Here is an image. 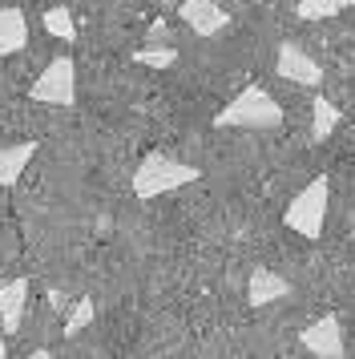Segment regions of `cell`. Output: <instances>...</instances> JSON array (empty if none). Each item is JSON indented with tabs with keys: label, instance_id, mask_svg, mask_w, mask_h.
<instances>
[{
	"label": "cell",
	"instance_id": "obj_1",
	"mask_svg": "<svg viewBox=\"0 0 355 359\" xmlns=\"http://www.w3.org/2000/svg\"><path fill=\"white\" fill-rule=\"evenodd\" d=\"M214 126L218 130H279L283 126V105L262 85H246L230 105L218 109Z\"/></svg>",
	"mask_w": 355,
	"mask_h": 359
},
{
	"label": "cell",
	"instance_id": "obj_2",
	"mask_svg": "<svg viewBox=\"0 0 355 359\" xmlns=\"http://www.w3.org/2000/svg\"><path fill=\"white\" fill-rule=\"evenodd\" d=\"M198 178H202L198 165L174 162V158H166V154H149V158H142V165L133 170V198L149 202V198L182 190V186H190V182H198Z\"/></svg>",
	"mask_w": 355,
	"mask_h": 359
},
{
	"label": "cell",
	"instance_id": "obj_3",
	"mask_svg": "<svg viewBox=\"0 0 355 359\" xmlns=\"http://www.w3.org/2000/svg\"><path fill=\"white\" fill-rule=\"evenodd\" d=\"M327 198H331V182H327V174L311 178L299 194L290 198L287 214H283L287 230H295L299 238H319L323 234V218H327Z\"/></svg>",
	"mask_w": 355,
	"mask_h": 359
},
{
	"label": "cell",
	"instance_id": "obj_4",
	"mask_svg": "<svg viewBox=\"0 0 355 359\" xmlns=\"http://www.w3.org/2000/svg\"><path fill=\"white\" fill-rule=\"evenodd\" d=\"M29 101H36V105H73L77 101V65H73V57H57L32 81Z\"/></svg>",
	"mask_w": 355,
	"mask_h": 359
},
{
	"label": "cell",
	"instance_id": "obj_5",
	"mask_svg": "<svg viewBox=\"0 0 355 359\" xmlns=\"http://www.w3.org/2000/svg\"><path fill=\"white\" fill-rule=\"evenodd\" d=\"M274 73H279V77H287V81H295V85H307V89H319V85H323L319 61H315L311 53H303L295 41H283V45H279Z\"/></svg>",
	"mask_w": 355,
	"mask_h": 359
},
{
	"label": "cell",
	"instance_id": "obj_6",
	"mask_svg": "<svg viewBox=\"0 0 355 359\" xmlns=\"http://www.w3.org/2000/svg\"><path fill=\"white\" fill-rule=\"evenodd\" d=\"M178 17L198 36H218L230 25V13L222 8V0H178Z\"/></svg>",
	"mask_w": 355,
	"mask_h": 359
},
{
	"label": "cell",
	"instance_id": "obj_7",
	"mask_svg": "<svg viewBox=\"0 0 355 359\" xmlns=\"http://www.w3.org/2000/svg\"><path fill=\"white\" fill-rule=\"evenodd\" d=\"M299 343L319 359H343V351H347V343H343V323H339L335 315H323V319H315L311 327H303V331H299Z\"/></svg>",
	"mask_w": 355,
	"mask_h": 359
},
{
	"label": "cell",
	"instance_id": "obj_8",
	"mask_svg": "<svg viewBox=\"0 0 355 359\" xmlns=\"http://www.w3.org/2000/svg\"><path fill=\"white\" fill-rule=\"evenodd\" d=\"M290 294V283L283 275H274L271 266H255L250 271V283H246V303L250 307H271L279 299Z\"/></svg>",
	"mask_w": 355,
	"mask_h": 359
},
{
	"label": "cell",
	"instance_id": "obj_9",
	"mask_svg": "<svg viewBox=\"0 0 355 359\" xmlns=\"http://www.w3.org/2000/svg\"><path fill=\"white\" fill-rule=\"evenodd\" d=\"M25 307H29V278L4 283V287H0V327H4V335H16V331H20Z\"/></svg>",
	"mask_w": 355,
	"mask_h": 359
},
{
	"label": "cell",
	"instance_id": "obj_10",
	"mask_svg": "<svg viewBox=\"0 0 355 359\" xmlns=\"http://www.w3.org/2000/svg\"><path fill=\"white\" fill-rule=\"evenodd\" d=\"M25 45H29V17H25V8L4 4L0 8V57H13Z\"/></svg>",
	"mask_w": 355,
	"mask_h": 359
},
{
	"label": "cell",
	"instance_id": "obj_11",
	"mask_svg": "<svg viewBox=\"0 0 355 359\" xmlns=\"http://www.w3.org/2000/svg\"><path fill=\"white\" fill-rule=\"evenodd\" d=\"M36 158V142H16V146H0V186H16L25 165Z\"/></svg>",
	"mask_w": 355,
	"mask_h": 359
},
{
	"label": "cell",
	"instance_id": "obj_12",
	"mask_svg": "<svg viewBox=\"0 0 355 359\" xmlns=\"http://www.w3.org/2000/svg\"><path fill=\"white\" fill-rule=\"evenodd\" d=\"M339 121H343V114H339L335 101H327V97L311 101V142H315V146H323V142L335 133Z\"/></svg>",
	"mask_w": 355,
	"mask_h": 359
},
{
	"label": "cell",
	"instance_id": "obj_13",
	"mask_svg": "<svg viewBox=\"0 0 355 359\" xmlns=\"http://www.w3.org/2000/svg\"><path fill=\"white\" fill-rule=\"evenodd\" d=\"M45 33L57 36V41H65V45H73V41H77V25H73V13H69L65 4L45 8Z\"/></svg>",
	"mask_w": 355,
	"mask_h": 359
},
{
	"label": "cell",
	"instance_id": "obj_14",
	"mask_svg": "<svg viewBox=\"0 0 355 359\" xmlns=\"http://www.w3.org/2000/svg\"><path fill=\"white\" fill-rule=\"evenodd\" d=\"M93 311H97L93 299H89V294H81L77 303L69 307V315H65V339H77L81 331L93 323Z\"/></svg>",
	"mask_w": 355,
	"mask_h": 359
},
{
	"label": "cell",
	"instance_id": "obj_15",
	"mask_svg": "<svg viewBox=\"0 0 355 359\" xmlns=\"http://www.w3.org/2000/svg\"><path fill=\"white\" fill-rule=\"evenodd\" d=\"M138 65H149V69H170L178 61V49L174 45H149V49H138L133 53Z\"/></svg>",
	"mask_w": 355,
	"mask_h": 359
},
{
	"label": "cell",
	"instance_id": "obj_16",
	"mask_svg": "<svg viewBox=\"0 0 355 359\" xmlns=\"http://www.w3.org/2000/svg\"><path fill=\"white\" fill-rule=\"evenodd\" d=\"M339 13V0H299L295 4V17L299 20H327Z\"/></svg>",
	"mask_w": 355,
	"mask_h": 359
},
{
	"label": "cell",
	"instance_id": "obj_17",
	"mask_svg": "<svg viewBox=\"0 0 355 359\" xmlns=\"http://www.w3.org/2000/svg\"><path fill=\"white\" fill-rule=\"evenodd\" d=\"M145 41H149V45H166V41H170V29H166V20H154Z\"/></svg>",
	"mask_w": 355,
	"mask_h": 359
},
{
	"label": "cell",
	"instance_id": "obj_18",
	"mask_svg": "<svg viewBox=\"0 0 355 359\" xmlns=\"http://www.w3.org/2000/svg\"><path fill=\"white\" fill-rule=\"evenodd\" d=\"M48 307H53V311H65V307H69V299H65L61 291H48Z\"/></svg>",
	"mask_w": 355,
	"mask_h": 359
},
{
	"label": "cell",
	"instance_id": "obj_19",
	"mask_svg": "<svg viewBox=\"0 0 355 359\" xmlns=\"http://www.w3.org/2000/svg\"><path fill=\"white\" fill-rule=\"evenodd\" d=\"M8 355V335H4V327H0V359Z\"/></svg>",
	"mask_w": 355,
	"mask_h": 359
},
{
	"label": "cell",
	"instance_id": "obj_20",
	"mask_svg": "<svg viewBox=\"0 0 355 359\" xmlns=\"http://www.w3.org/2000/svg\"><path fill=\"white\" fill-rule=\"evenodd\" d=\"M351 4H355V0H339V8H351Z\"/></svg>",
	"mask_w": 355,
	"mask_h": 359
},
{
	"label": "cell",
	"instance_id": "obj_21",
	"mask_svg": "<svg viewBox=\"0 0 355 359\" xmlns=\"http://www.w3.org/2000/svg\"><path fill=\"white\" fill-rule=\"evenodd\" d=\"M158 4H166V8H170V4H174V8H178V0H158Z\"/></svg>",
	"mask_w": 355,
	"mask_h": 359
}]
</instances>
